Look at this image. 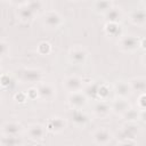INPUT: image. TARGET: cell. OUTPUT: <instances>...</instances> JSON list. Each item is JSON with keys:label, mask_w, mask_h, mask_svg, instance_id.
<instances>
[{"label": "cell", "mask_w": 146, "mask_h": 146, "mask_svg": "<svg viewBox=\"0 0 146 146\" xmlns=\"http://www.w3.org/2000/svg\"><path fill=\"white\" fill-rule=\"evenodd\" d=\"M19 145H22V139L18 136L2 135L0 137V146H19Z\"/></svg>", "instance_id": "21"}, {"label": "cell", "mask_w": 146, "mask_h": 146, "mask_svg": "<svg viewBox=\"0 0 146 146\" xmlns=\"http://www.w3.org/2000/svg\"><path fill=\"white\" fill-rule=\"evenodd\" d=\"M129 84L132 91H139L140 94H144L146 90V79L144 76L132 78L129 81Z\"/></svg>", "instance_id": "20"}, {"label": "cell", "mask_w": 146, "mask_h": 146, "mask_svg": "<svg viewBox=\"0 0 146 146\" xmlns=\"http://www.w3.org/2000/svg\"><path fill=\"white\" fill-rule=\"evenodd\" d=\"M66 127H67L66 120L63 117H59V116H55V117L49 119L44 125L46 130L50 131L52 133H59V132L64 131Z\"/></svg>", "instance_id": "5"}, {"label": "cell", "mask_w": 146, "mask_h": 146, "mask_svg": "<svg viewBox=\"0 0 146 146\" xmlns=\"http://www.w3.org/2000/svg\"><path fill=\"white\" fill-rule=\"evenodd\" d=\"M43 74L39 68H25L22 71V79L30 83H40Z\"/></svg>", "instance_id": "8"}, {"label": "cell", "mask_w": 146, "mask_h": 146, "mask_svg": "<svg viewBox=\"0 0 146 146\" xmlns=\"http://www.w3.org/2000/svg\"><path fill=\"white\" fill-rule=\"evenodd\" d=\"M111 113V105L105 100H99L94 105V114L98 117H106Z\"/></svg>", "instance_id": "17"}, {"label": "cell", "mask_w": 146, "mask_h": 146, "mask_svg": "<svg viewBox=\"0 0 146 146\" xmlns=\"http://www.w3.org/2000/svg\"><path fill=\"white\" fill-rule=\"evenodd\" d=\"M13 84V79L9 74H1L0 75V86L2 88H9Z\"/></svg>", "instance_id": "29"}, {"label": "cell", "mask_w": 146, "mask_h": 146, "mask_svg": "<svg viewBox=\"0 0 146 146\" xmlns=\"http://www.w3.org/2000/svg\"><path fill=\"white\" fill-rule=\"evenodd\" d=\"M46 132H47V130H46L44 125L39 124V123L31 124L27 128V136L31 140H35V141L42 140L46 137Z\"/></svg>", "instance_id": "9"}, {"label": "cell", "mask_w": 146, "mask_h": 146, "mask_svg": "<svg viewBox=\"0 0 146 146\" xmlns=\"http://www.w3.org/2000/svg\"><path fill=\"white\" fill-rule=\"evenodd\" d=\"M119 48L123 52H132L139 48V39L135 35H122L119 39Z\"/></svg>", "instance_id": "1"}, {"label": "cell", "mask_w": 146, "mask_h": 146, "mask_svg": "<svg viewBox=\"0 0 146 146\" xmlns=\"http://www.w3.org/2000/svg\"><path fill=\"white\" fill-rule=\"evenodd\" d=\"M36 90H38V95L39 97L43 98V99H50L54 97L55 95V89L51 84L49 83H46V82H40L36 87Z\"/></svg>", "instance_id": "18"}, {"label": "cell", "mask_w": 146, "mask_h": 146, "mask_svg": "<svg viewBox=\"0 0 146 146\" xmlns=\"http://www.w3.org/2000/svg\"><path fill=\"white\" fill-rule=\"evenodd\" d=\"M2 135H7V136H18L22 131H23V125L18 122H7L2 125Z\"/></svg>", "instance_id": "15"}, {"label": "cell", "mask_w": 146, "mask_h": 146, "mask_svg": "<svg viewBox=\"0 0 146 146\" xmlns=\"http://www.w3.org/2000/svg\"><path fill=\"white\" fill-rule=\"evenodd\" d=\"M26 2V1H25ZM25 2H22V3H18V10H17V16L19 18L21 22H24V23H29L31 21H33V18L35 17V14L26 6Z\"/></svg>", "instance_id": "14"}, {"label": "cell", "mask_w": 146, "mask_h": 146, "mask_svg": "<svg viewBox=\"0 0 146 146\" xmlns=\"http://www.w3.org/2000/svg\"><path fill=\"white\" fill-rule=\"evenodd\" d=\"M143 112V111H141ZM128 123H135L136 121H138L140 119V112L138 110H135V108H129L124 114L121 115Z\"/></svg>", "instance_id": "24"}, {"label": "cell", "mask_w": 146, "mask_h": 146, "mask_svg": "<svg viewBox=\"0 0 146 146\" xmlns=\"http://www.w3.org/2000/svg\"><path fill=\"white\" fill-rule=\"evenodd\" d=\"M19 146H23V145H19Z\"/></svg>", "instance_id": "38"}, {"label": "cell", "mask_w": 146, "mask_h": 146, "mask_svg": "<svg viewBox=\"0 0 146 146\" xmlns=\"http://www.w3.org/2000/svg\"><path fill=\"white\" fill-rule=\"evenodd\" d=\"M63 86L67 91H70V94L81 91L83 87V79L76 75H71V76H67L63 81Z\"/></svg>", "instance_id": "7"}, {"label": "cell", "mask_w": 146, "mask_h": 146, "mask_svg": "<svg viewBox=\"0 0 146 146\" xmlns=\"http://www.w3.org/2000/svg\"><path fill=\"white\" fill-rule=\"evenodd\" d=\"M14 98H15L16 102H18L21 104H23V103H25L27 100V96H26L25 92H17V94H15Z\"/></svg>", "instance_id": "33"}, {"label": "cell", "mask_w": 146, "mask_h": 146, "mask_svg": "<svg viewBox=\"0 0 146 146\" xmlns=\"http://www.w3.org/2000/svg\"><path fill=\"white\" fill-rule=\"evenodd\" d=\"M36 51L40 55H48L51 51V44L48 41H41L36 47Z\"/></svg>", "instance_id": "26"}, {"label": "cell", "mask_w": 146, "mask_h": 146, "mask_svg": "<svg viewBox=\"0 0 146 146\" xmlns=\"http://www.w3.org/2000/svg\"><path fill=\"white\" fill-rule=\"evenodd\" d=\"M9 51V47H8V43L0 40V57L2 56H6Z\"/></svg>", "instance_id": "31"}, {"label": "cell", "mask_w": 146, "mask_h": 146, "mask_svg": "<svg viewBox=\"0 0 146 146\" xmlns=\"http://www.w3.org/2000/svg\"><path fill=\"white\" fill-rule=\"evenodd\" d=\"M104 16H105V18H106V21L108 23H119V21L122 17V11L119 8L113 7L108 11H106L104 14Z\"/></svg>", "instance_id": "23"}, {"label": "cell", "mask_w": 146, "mask_h": 146, "mask_svg": "<svg viewBox=\"0 0 146 146\" xmlns=\"http://www.w3.org/2000/svg\"><path fill=\"white\" fill-rule=\"evenodd\" d=\"M113 138L112 132L106 128H99L94 131L92 133V140L98 146H106L108 143H111Z\"/></svg>", "instance_id": "4"}, {"label": "cell", "mask_w": 146, "mask_h": 146, "mask_svg": "<svg viewBox=\"0 0 146 146\" xmlns=\"http://www.w3.org/2000/svg\"><path fill=\"white\" fill-rule=\"evenodd\" d=\"M139 48H141L143 50H145V38L139 39Z\"/></svg>", "instance_id": "35"}, {"label": "cell", "mask_w": 146, "mask_h": 146, "mask_svg": "<svg viewBox=\"0 0 146 146\" xmlns=\"http://www.w3.org/2000/svg\"><path fill=\"white\" fill-rule=\"evenodd\" d=\"M63 24V18L62 16L55 11V10H49L43 14V25L50 30L58 29Z\"/></svg>", "instance_id": "2"}, {"label": "cell", "mask_w": 146, "mask_h": 146, "mask_svg": "<svg viewBox=\"0 0 146 146\" xmlns=\"http://www.w3.org/2000/svg\"><path fill=\"white\" fill-rule=\"evenodd\" d=\"M26 94V96H27V99H36L38 97H39V95H38V90H36V88H30L29 90H27V92H25Z\"/></svg>", "instance_id": "32"}, {"label": "cell", "mask_w": 146, "mask_h": 146, "mask_svg": "<svg viewBox=\"0 0 146 146\" xmlns=\"http://www.w3.org/2000/svg\"><path fill=\"white\" fill-rule=\"evenodd\" d=\"M68 59L74 65H83L87 60V51L82 47H74L68 51Z\"/></svg>", "instance_id": "6"}, {"label": "cell", "mask_w": 146, "mask_h": 146, "mask_svg": "<svg viewBox=\"0 0 146 146\" xmlns=\"http://www.w3.org/2000/svg\"><path fill=\"white\" fill-rule=\"evenodd\" d=\"M117 146H138V145L132 139H122V140L119 141Z\"/></svg>", "instance_id": "34"}, {"label": "cell", "mask_w": 146, "mask_h": 146, "mask_svg": "<svg viewBox=\"0 0 146 146\" xmlns=\"http://www.w3.org/2000/svg\"><path fill=\"white\" fill-rule=\"evenodd\" d=\"M137 106H138V108L140 111H143V112L145 111V108H146V95H145V92L139 95L138 102H137Z\"/></svg>", "instance_id": "30"}, {"label": "cell", "mask_w": 146, "mask_h": 146, "mask_svg": "<svg viewBox=\"0 0 146 146\" xmlns=\"http://www.w3.org/2000/svg\"><path fill=\"white\" fill-rule=\"evenodd\" d=\"M110 87L106 84V83H100L98 89H97V94H96V97L99 98L100 100H106L110 96Z\"/></svg>", "instance_id": "25"}, {"label": "cell", "mask_w": 146, "mask_h": 146, "mask_svg": "<svg viewBox=\"0 0 146 146\" xmlns=\"http://www.w3.org/2000/svg\"><path fill=\"white\" fill-rule=\"evenodd\" d=\"M114 91H115L117 97L127 98V99L132 94V90L130 88L129 81H124V80H119V81H116L114 83Z\"/></svg>", "instance_id": "11"}, {"label": "cell", "mask_w": 146, "mask_h": 146, "mask_svg": "<svg viewBox=\"0 0 146 146\" xmlns=\"http://www.w3.org/2000/svg\"><path fill=\"white\" fill-rule=\"evenodd\" d=\"M33 146H44L43 144H40V143H36V144H34Z\"/></svg>", "instance_id": "36"}, {"label": "cell", "mask_w": 146, "mask_h": 146, "mask_svg": "<svg viewBox=\"0 0 146 146\" xmlns=\"http://www.w3.org/2000/svg\"><path fill=\"white\" fill-rule=\"evenodd\" d=\"M25 3L35 15L40 11V9H43V2L41 1H26Z\"/></svg>", "instance_id": "28"}, {"label": "cell", "mask_w": 146, "mask_h": 146, "mask_svg": "<svg viewBox=\"0 0 146 146\" xmlns=\"http://www.w3.org/2000/svg\"><path fill=\"white\" fill-rule=\"evenodd\" d=\"M104 31L107 35L113 36V38H121L122 36V29L119 23H108L104 25Z\"/></svg>", "instance_id": "19"}, {"label": "cell", "mask_w": 146, "mask_h": 146, "mask_svg": "<svg viewBox=\"0 0 146 146\" xmlns=\"http://www.w3.org/2000/svg\"><path fill=\"white\" fill-rule=\"evenodd\" d=\"M102 82H99V83H90V84H88L86 88H84V95L87 96V97H96V94H97V89H98V87H99V84H100Z\"/></svg>", "instance_id": "27"}, {"label": "cell", "mask_w": 146, "mask_h": 146, "mask_svg": "<svg viewBox=\"0 0 146 146\" xmlns=\"http://www.w3.org/2000/svg\"><path fill=\"white\" fill-rule=\"evenodd\" d=\"M138 133H139V127L136 123H125L121 128L120 138H121V140L122 139H132V140H135V138L137 137Z\"/></svg>", "instance_id": "10"}, {"label": "cell", "mask_w": 146, "mask_h": 146, "mask_svg": "<svg viewBox=\"0 0 146 146\" xmlns=\"http://www.w3.org/2000/svg\"><path fill=\"white\" fill-rule=\"evenodd\" d=\"M129 108H130V104H129L127 98H120L119 97L115 100H113L111 104V112H113L116 115L124 114Z\"/></svg>", "instance_id": "12"}, {"label": "cell", "mask_w": 146, "mask_h": 146, "mask_svg": "<svg viewBox=\"0 0 146 146\" xmlns=\"http://www.w3.org/2000/svg\"><path fill=\"white\" fill-rule=\"evenodd\" d=\"M129 21L136 26H144L146 24V11L143 8L135 9L129 15Z\"/></svg>", "instance_id": "13"}, {"label": "cell", "mask_w": 146, "mask_h": 146, "mask_svg": "<svg viewBox=\"0 0 146 146\" xmlns=\"http://www.w3.org/2000/svg\"><path fill=\"white\" fill-rule=\"evenodd\" d=\"M0 68H1V64H0Z\"/></svg>", "instance_id": "37"}, {"label": "cell", "mask_w": 146, "mask_h": 146, "mask_svg": "<svg viewBox=\"0 0 146 146\" xmlns=\"http://www.w3.org/2000/svg\"><path fill=\"white\" fill-rule=\"evenodd\" d=\"M67 102L68 105L71 106V108L73 110H81L82 107H84L88 103V97L84 95V92L81 91H76V92H71L67 97Z\"/></svg>", "instance_id": "3"}, {"label": "cell", "mask_w": 146, "mask_h": 146, "mask_svg": "<svg viewBox=\"0 0 146 146\" xmlns=\"http://www.w3.org/2000/svg\"><path fill=\"white\" fill-rule=\"evenodd\" d=\"M114 7V3L112 1H95L92 3V8L97 14H105L111 8Z\"/></svg>", "instance_id": "22"}, {"label": "cell", "mask_w": 146, "mask_h": 146, "mask_svg": "<svg viewBox=\"0 0 146 146\" xmlns=\"http://www.w3.org/2000/svg\"><path fill=\"white\" fill-rule=\"evenodd\" d=\"M70 117L72 119L73 123L78 127H84L87 124V122L89 121L88 115L84 112H82L81 110H73L72 108L70 112Z\"/></svg>", "instance_id": "16"}]
</instances>
